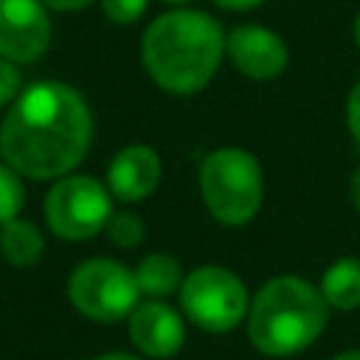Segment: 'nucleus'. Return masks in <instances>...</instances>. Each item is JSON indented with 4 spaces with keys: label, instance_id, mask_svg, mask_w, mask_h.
Segmentation results:
<instances>
[{
    "label": "nucleus",
    "instance_id": "f257e3e1",
    "mask_svg": "<svg viewBox=\"0 0 360 360\" xmlns=\"http://www.w3.org/2000/svg\"><path fill=\"white\" fill-rule=\"evenodd\" d=\"M93 141L84 98L59 82H39L17 96L0 124V155L25 177H65Z\"/></svg>",
    "mask_w": 360,
    "mask_h": 360
},
{
    "label": "nucleus",
    "instance_id": "f03ea898",
    "mask_svg": "<svg viewBox=\"0 0 360 360\" xmlns=\"http://www.w3.org/2000/svg\"><path fill=\"white\" fill-rule=\"evenodd\" d=\"M225 53V34L219 22L197 8H174L149 22L141 56L152 82L169 93L202 90Z\"/></svg>",
    "mask_w": 360,
    "mask_h": 360
},
{
    "label": "nucleus",
    "instance_id": "7ed1b4c3",
    "mask_svg": "<svg viewBox=\"0 0 360 360\" xmlns=\"http://www.w3.org/2000/svg\"><path fill=\"white\" fill-rule=\"evenodd\" d=\"M329 321V304L301 276H276L262 284L248 309L250 343L270 357H290L315 343Z\"/></svg>",
    "mask_w": 360,
    "mask_h": 360
},
{
    "label": "nucleus",
    "instance_id": "20e7f679",
    "mask_svg": "<svg viewBox=\"0 0 360 360\" xmlns=\"http://www.w3.org/2000/svg\"><path fill=\"white\" fill-rule=\"evenodd\" d=\"M200 194L217 222H250L264 197V177L259 160L239 146H222L208 152L200 166Z\"/></svg>",
    "mask_w": 360,
    "mask_h": 360
},
{
    "label": "nucleus",
    "instance_id": "39448f33",
    "mask_svg": "<svg viewBox=\"0 0 360 360\" xmlns=\"http://www.w3.org/2000/svg\"><path fill=\"white\" fill-rule=\"evenodd\" d=\"M180 307L194 326L222 335V332L236 329L245 321L250 301L236 273L217 267V264H205L183 276Z\"/></svg>",
    "mask_w": 360,
    "mask_h": 360
},
{
    "label": "nucleus",
    "instance_id": "423d86ee",
    "mask_svg": "<svg viewBox=\"0 0 360 360\" xmlns=\"http://www.w3.org/2000/svg\"><path fill=\"white\" fill-rule=\"evenodd\" d=\"M68 295L70 304L93 321H121L135 309L141 290L135 273L124 264L112 259H87L70 273Z\"/></svg>",
    "mask_w": 360,
    "mask_h": 360
},
{
    "label": "nucleus",
    "instance_id": "0eeeda50",
    "mask_svg": "<svg viewBox=\"0 0 360 360\" xmlns=\"http://www.w3.org/2000/svg\"><path fill=\"white\" fill-rule=\"evenodd\" d=\"M112 214L110 188L87 174L62 177L45 197V219L62 239L79 242L104 231Z\"/></svg>",
    "mask_w": 360,
    "mask_h": 360
},
{
    "label": "nucleus",
    "instance_id": "6e6552de",
    "mask_svg": "<svg viewBox=\"0 0 360 360\" xmlns=\"http://www.w3.org/2000/svg\"><path fill=\"white\" fill-rule=\"evenodd\" d=\"M51 45V17L42 0H0V56L34 62Z\"/></svg>",
    "mask_w": 360,
    "mask_h": 360
},
{
    "label": "nucleus",
    "instance_id": "1a4fd4ad",
    "mask_svg": "<svg viewBox=\"0 0 360 360\" xmlns=\"http://www.w3.org/2000/svg\"><path fill=\"white\" fill-rule=\"evenodd\" d=\"M225 53L233 68L253 82L276 79L290 59L284 39L264 25H236L225 37Z\"/></svg>",
    "mask_w": 360,
    "mask_h": 360
},
{
    "label": "nucleus",
    "instance_id": "9d476101",
    "mask_svg": "<svg viewBox=\"0 0 360 360\" xmlns=\"http://www.w3.org/2000/svg\"><path fill=\"white\" fill-rule=\"evenodd\" d=\"M129 318V340L135 349L146 357H174L186 340V326L177 309L169 304L149 298L138 301L135 309L127 315Z\"/></svg>",
    "mask_w": 360,
    "mask_h": 360
},
{
    "label": "nucleus",
    "instance_id": "9b49d317",
    "mask_svg": "<svg viewBox=\"0 0 360 360\" xmlns=\"http://www.w3.org/2000/svg\"><path fill=\"white\" fill-rule=\"evenodd\" d=\"M160 183V158L146 143L124 146L107 169V188L121 202H138L149 197Z\"/></svg>",
    "mask_w": 360,
    "mask_h": 360
},
{
    "label": "nucleus",
    "instance_id": "f8f14e48",
    "mask_svg": "<svg viewBox=\"0 0 360 360\" xmlns=\"http://www.w3.org/2000/svg\"><path fill=\"white\" fill-rule=\"evenodd\" d=\"M321 295L335 309H357L360 307V259L343 256L326 267L321 276Z\"/></svg>",
    "mask_w": 360,
    "mask_h": 360
},
{
    "label": "nucleus",
    "instance_id": "ddd939ff",
    "mask_svg": "<svg viewBox=\"0 0 360 360\" xmlns=\"http://www.w3.org/2000/svg\"><path fill=\"white\" fill-rule=\"evenodd\" d=\"M42 233L37 225L25 222V219H8L6 225H0V253L8 264H17V267H28V264H37L39 256H42Z\"/></svg>",
    "mask_w": 360,
    "mask_h": 360
},
{
    "label": "nucleus",
    "instance_id": "4468645a",
    "mask_svg": "<svg viewBox=\"0 0 360 360\" xmlns=\"http://www.w3.org/2000/svg\"><path fill=\"white\" fill-rule=\"evenodd\" d=\"M135 281H138V290L146 292L149 298H163L180 290L183 267L169 253H152L141 259V264L135 267Z\"/></svg>",
    "mask_w": 360,
    "mask_h": 360
},
{
    "label": "nucleus",
    "instance_id": "2eb2a0df",
    "mask_svg": "<svg viewBox=\"0 0 360 360\" xmlns=\"http://www.w3.org/2000/svg\"><path fill=\"white\" fill-rule=\"evenodd\" d=\"M107 239L118 248H135L143 242V233H146V225L138 214H129V211H118V214H110L107 225Z\"/></svg>",
    "mask_w": 360,
    "mask_h": 360
},
{
    "label": "nucleus",
    "instance_id": "dca6fc26",
    "mask_svg": "<svg viewBox=\"0 0 360 360\" xmlns=\"http://www.w3.org/2000/svg\"><path fill=\"white\" fill-rule=\"evenodd\" d=\"M22 200H25V191H22L20 174L3 160L0 163V225H6L20 214Z\"/></svg>",
    "mask_w": 360,
    "mask_h": 360
},
{
    "label": "nucleus",
    "instance_id": "f3484780",
    "mask_svg": "<svg viewBox=\"0 0 360 360\" xmlns=\"http://www.w3.org/2000/svg\"><path fill=\"white\" fill-rule=\"evenodd\" d=\"M146 6H149V0H101L104 14L112 22H121V25L141 20L143 11H146Z\"/></svg>",
    "mask_w": 360,
    "mask_h": 360
},
{
    "label": "nucleus",
    "instance_id": "a211bd4d",
    "mask_svg": "<svg viewBox=\"0 0 360 360\" xmlns=\"http://www.w3.org/2000/svg\"><path fill=\"white\" fill-rule=\"evenodd\" d=\"M20 90V73L8 59H0V107H6Z\"/></svg>",
    "mask_w": 360,
    "mask_h": 360
},
{
    "label": "nucleus",
    "instance_id": "6ab92c4d",
    "mask_svg": "<svg viewBox=\"0 0 360 360\" xmlns=\"http://www.w3.org/2000/svg\"><path fill=\"white\" fill-rule=\"evenodd\" d=\"M346 121H349V129H352V138L360 143V82L352 87L349 93V101H346Z\"/></svg>",
    "mask_w": 360,
    "mask_h": 360
},
{
    "label": "nucleus",
    "instance_id": "aec40b11",
    "mask_svg": "<svg viewBox=\"0 0 360 360\" xmlns=\"http://www.w3.org/2000/svg\"><path fill=\"white\" fill-rule=\"evenodd\" d=\"M42 3H45V8H51V11H79V8L90 6L93 0H42Z\"/></svg>",
    "mask_w": 360,
    "mask_h": 360
},
{
    "label": "nucleus",
    "instance_id": "412c9836",
    "mask_svg": "<svg viewBox=\"0 0 360 360\" xmlns=\"http://www.w3.org/2000/svg\"><path fill=\"white\" fill-rule=\"evenodd\" d=\"M214 3L222 6V8H231V11H248V8L262 6L264 0H214Z\"/></svg>",
    "mask_w": 360,
    "mask_h": 360
},
{
    "label": "nucleus",
    "instance_id": "4be33fe9",
    "mask_svg": "<svg viewBox=\"0 0 360 360\" xmlns=\"http://www.w3.org/2000/svg\"><path fill=\"white\" fill-rule=\"evenodd\" d=\"M349 191H352V205L360 211V169L352 174V186H349Z\"/></svg>",
    "mask_w": 360,
    "mask_h": 360
},
{
    "label": "nucleus",
    "instance_id": "5701e85b",
    "mask_svg": "<svg viewBox=\"0 0 360 360\" xmlns=\"http://www.w3.org/2000/svg\"><path fill=\"white\" fill-rule=\"evenodd\" d=\"M96 360H141V357H135V354H121V352H115V354H101V357H96Z\"/></svg>",
    "mask_w": 360,
    "mask_h": 360
},
{
    "label": "nucleus",
    "instance_id": "b1692460",
    "mask_svg": "<svg viewBox=\"0 0 360 360\" xmlns=\"http://www.w3.org/2000/svg\"><path fill=\"white\" fill-rule=\"evenodd\" d=\"M332 360H360V349H352V352H343V354H338V357H332Z\"/></svg>",
    "mask_w": 360,
    "mask_h": 360
},
{
    "label": "nucleus",
    "instance_id": "393cba45",
    "mask_svg": "<svg viewBox=\"0 0 360 360\" xmlns=\"http://www.w3.org/2000/svg\"><path fill=\"white\" fill-rule=\"evenodd\" d=\"M354 42H357V48H360V14H357V20H354Z\"/></svg>",
    "mask_w": 360,
    "mask_h": 360
},
{
    "label": "nucleus",
    "instance_id": "a878e982",
    "mask_svg": "<svg viewBox=\"0 0 360 360\" xmlns=\"http://www.w3.org/2000/svg\"><path fill=\"white\" fill-rule=\"evenodd\" d=\"M163 3H172V6H183V3H188V0H163Z\"/></svg>",
    "mask_w": 360,
    "mask_h": 360
}]
</instances>
